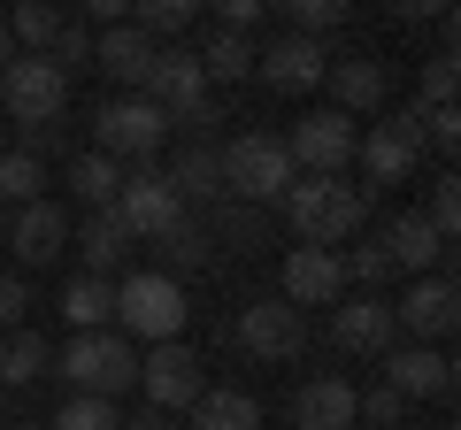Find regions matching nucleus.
<instances>
[{
	"mask_svg": "<svg viewBox=\"0 0 461 430\" xmlns=\"http://www.w3.org/2000/svg\"><path fill=\"white\" fill-rule=\"evenodd\" d=\"M285 300H293L300 315H308V308H339V300H346V269H339V254H323V246H293V254H285Z\"/></svg>",
	"mask_w": 461,
	"mask_h": 430,
	"instance_id": "16",
	"label": "nucleus"
},
{
	"mask_svg": "<svg viewBox=\"0 0 461 430\" xmlns=\"http://www.w3.org/2000/svg\"><path fill=\"white\" fill-rule=\"evenodd\" d=\"M123 430H185V423H177V415H154V408H147V415H131Z\"/></svg>",
	"mask_w": 461,
	"mask_h": 430,
	"instance_id": "44",
	"label": "nucleus"
},
{
	"mask_svg": "<svg viewBox=\"0 0 461 430\" xmlns=\"http://www.w3.org/2000/svg\"><path fill=\"white\" fill-rule=\"evenodd\" d=\"M377 238H384V254H393V277H423V269H438V262H446L438 231H430L415 208H408V215H393Z\"/></svg>",
	"mask_w": 461,
	"mask_h": 430,
	"instance_id": "21",
	"label": "nucleus"
},
{
	"mask_svg": "<svg viewBox=\"0 0 461 430\" xmlns=\"http://www.w3.org/2000/svg\"><path fill=\"white\" fill-rule=\"evenodd\" d=\"M162 147H169V116L154 108L147 93L100 100V116H93V154H108L115 169H147Z\"/></svg>",
	"mask_w": 461,
	"mask_h": 430,
	"instance_id": "3",
	"label": "nucleus"
},
{
	"mask_svg": "<svg viewBox=\"0 0 461 430\" xmlns=\"http://www.w3.org/2000/svg\"><path fill=\"white\" fill-rule=\"evenodd\" d=\"M454 62H461L454 47H446L438 62H423V93H415V108H423V116H430V108H454V85H461V69H454Z\"/></svg>",
	"mask_w": 461,
	"mask_h": 430,
	"instance_id": "37",
	"label": "nucleus"
},
{
	"mask_svg": "<svg viewBox=\"0 0 461 430\" xmlns=\"http://www.w3.org/2000/svg\"><path fill=\"white\" fill-rule=\"evenodd\" d=\"M139 392H147L154 415H193V399L208 392V377H200V354L185 346V338L154 346L147 362H139Z\"/></svg>",
	"mask_w": 461,
	"mask_h": 430,
	"instance_id": "8",
	"label": "nucleus"
},
{
	"mask_svg": "<svg viewBox=\"0 0 461 430\" xmlns=\"http://www.w3.org/2000/svg\"><path fill=\"white\" fill-rule=\"evenodd\" d=\"M93 69H108L115 85H147V69H154V39L147 31H131V16L115 23V31H93Z\"/></svg>",
	"mask_w": 461,
	"mask_h": 430,
	"instance_id": "20",
	"label": "nucleus"
},
{
	"mask_svg": "<svg viewBox=\"0 0 461 430\" xmlns=\"http://www.w3.org/2000/svg\"><path fill=\"white\" fill-rule=\"evenodd\" d=\"M230 338H239V354H254V362H293V354L308 346V315L285 292H269V300H247V308H239Z\"/></svg>",
	"mask_w": 461,
	"mask_h": 430,
	"instance_id": "7",
	"label": "nucleus"
},
{
	"mask_svg": "<svg viewBox=\"0 0 461 430\" xmlns=\"http://www.w3.org/2000/svg\"><path fill=\"white\" fill-rule=\"evenodd\" d=\"M384 384H393L400 399H446L454 392V362H446L438 346H393L384 354Z\"/></svg>",
	"mask_w": 461,
	"mask_h": 430,
	"instance_id": "18",
	"label": "nucleus"
},
{
	"mask_svg": "<svg viewBox=\"0 0 461 430\" xmlns=\"http://www.w3.org/2000/svg\"><path fill=\"white\" fill-rule=\"evenodd\" d=\"M16 315H23V277L0 269V331H16Z\"/></svg>",
	"mask_w": 461,
	"mask_h": 430,
	"instance_id": "43",
	"label": "nucleus"
},
{
	"mask_svg": "<svg viewBox=\"0 0 461 430\" xmlns=\"http://www.w3.org/2000/svg\"><path fill=\"white\" fill-rule=\"evenodd\" d=\"M139 93H147L169 123H185L200 100H208V69H200L193 47H154V69H147V85H139Z\"/></svg>",
	"mask_w": 461,
	"mask_h": 430,
	"instance_id": "10",
	"label": "nucleus"
},
{
	"mask_svg": "<svg viewBox=\"0 0 461 430\" xmlns=\"http://www.w3.org/2000/svg\"><path fill=\"white\" fill-rule=\"evenodd\" d=\"M115 323L139 338H154V346H169V338L185 331V284L162 277V269H139V277L115 284Z\"/></svg>",
	"mask_w": 461,
	"mask_h": 430,
	"instance_id": "6",
	"label": "nucleus"
},
{
	"mask_svg": "<svg viewBox=\"0 0 461 430\" xmlns=\"http://www.w3.org/2000/svg\"><path fill=\"white\" fill-rule=\"evenodd\" d=\"M69 246H77L85 277H115V262L131 254V231H123V215H115V208H100V215H85V231L69 238Z\"/></svg>",
	"mask_w": 461,
	"mask_h": 430,
	"instance_id": "22",
	"label": "nucleus"
},
{
	"mask_svg": "<svg viewBox=\"0 0 461 430\" xmlns=\"http://www.w3.org/2000/svg\"><path fill=\"white\" fill-rule=\"evenodd\" d=\"M0 430H8V408H0Z\"/></svg>",
	"mask_w": 461,
	"mask_h": 430,
	"instance_id": "48",
	"label": "nucleus"
},
{
	"mask_svg": "<svg viewBox=\"0 0 461 430\" xmlns=\"http://www.w3.org/2000/svg\"><path fill=\"white\" fill-rule=\"evenodd\" d=\"M323 69H330V47H323V39H293V31H285L277 47L254 54V77H262L269 93H315Z\"/></svg>",
	"mask_w": 461,
	"mask_h": 430,
	"instance_id": "14",
	"label": "nucleus"
},
{
	"mask_svg": "<svg viewBox=\"0 0 461 430\" xmlns=\"http://www.w3.org/2000/svg\"><path fill=\"white\" fill-rule=\"evenodd\" d=\"M54 369V346L39 331H0V384H32Z\"/></svg>",
	"mask_w": 461,
	"mask_h": 430,
	"instance_id": "28",
	"label": "nucleus"
},
{
	"mask_svg": "<svg viewBox=\"0 0 461 430\" xmlns=\"http://www.w3.org/2000/svg\"><path fill=\"white\" fill-rule=\"evenodd\" d=\"M454 315H461L454 277H408V292L393 300V331H408V346H430L454 331Z\"/></svg>",
	"mask_w": 461,
	"mask_h": 430,
	"instance_id": "12",
	"label": "nucleus"
},
{
	"mask_svg": "<svg viewBox=\"0 0 461 430\" xmlns=\"http://www.w3.org/2000/svg\"><path fill=\"white\" fill-rule=\"evenodd\" d=\"M215 169H223V200H239V208H269L293 184V154H285L277 131H247L230 147H215Z\"/></svg>",
	"mask_w": 461,
	"mask_h": 430,
	"instance_id": "2",
	"label": "nucleus"
},
{
	"mask_svg": "<svg viewBox=\"0 0 461 430\" xmlns=\"http://www.w3.org/2000/svg\"><path fill=\"white\" fill-rule=\"evenodd\" d=\"M169 177V193L193 208V200H223V169H215V147L208 139H193V147H177V162L162 169Z\"/></svg>",
	"mask_w": 461,
	"mask_h": 430,
	"instance_id": "24",
	"label": "nucleus"
},
{
	"mask_svg": "<svg viewBox=\"0 0 461 430\" xmlns=\"http://www.w3.org/2000/svg\"><path fill=\"white\" fill-rule=\"evenodd\" d=\"M115 215H123V231H131V238H147V246H154V238H162L169 223H185L193 208H185V200L169 193V177L147 162V169H123V193H115Z\"/></svg>",
	"mask_w": 461,
	"mask_h": 430,
	"instance_id": "9",
	"label": "nucleus"
},
{
	"mask_svg": "<svg viewBox=\"0 0 461 430\" xmlns=\"http://www.w3.org/2000/svg\"><path fill=\"white\" fill-rule=\"evenodd\" d=\"M330 338H339L346 354H393V346H400V331H393V300L354 292L339 315H330Z\"/></svg>",
	"mask_w": 461,
	"mask_h": 430,
	"instance_id": "17",
	"label": "nucleus"
},
{
	"mask_svg": "<svg viewBox=\"0 0 461 430\" xmlns=\"http://www.w3.org/2000/svg\"><path fill=\"white\" fill-rule=\"evenodd\" d=\"M69 193L100 215V208H115V193H123V169H115L108 154H77V162H69Z\"/></svg>",
	"mask_w": 461,
	"mask_h": 430,
	"instance_id": "29",
	"label": "nucleus"
},
{
	"mask_svg": "<svg viewBox=\"0 0 461 430\" xmlns=\"http://www.w3.org/2000/svg\"><path fill=\"white\" fill-rule=\"evenodd\" d=\"M16 62V39H8V16H0V69Z\"/></svg>",
	"mask_w": 461,
	"mask_h": 430,
	"instance_id": "45",
	"label": "nucleus"
},
{
	"mask_svg": "<svg viewBox=\"0 0 461 430\" xmlns=\"http://www.w3.org/2000/svg\"><path fill=\"white\" fill-rule=\"evenodd\" d=\"M32 200H47V162L39 154H0V208H32Z\"/></svg>",
	"mask_w": 461,
	"mask_h": 430,
	"instance_id": "30",
	"label": "nucleus"
},
{
	"mask_svg": "<svg viewBox=\"0 0 461 430\" xmlns=\"http://www.w3.org/2000/svg\"><path fill=\"white\" fill-rule=\"evenodd\" d=\"M8 39H23L32 54H47L54 39H62V8H47V0H23L16 16H8Z\"/></svg>",
	"mask_w": 461,
	"mask_h": 430,
	"instance_id": "34",
	"label": "nucleus"
},
{
	"mask_svg": "<svg viewBox=\"0 0 461 430\" xmlns=\"http://www.w3.org/2000/svg\"><path fill=\"white\" fill-rule=\"evenodd\" d=\"M115 315V277H69L62 284V323L69 331H100Z\"/></svg>",
	"mask_w": 461,
	"mask_h": 430,
	"instance_id": "26",
	"label": "nucleus"
},
{
	"mask_svg": "<svg viewBox=\"0 0 461 430\" xmlns=\"http://www.w3.org/2000/svg\"><path fill=\"white\" fill-rule=\"evenodd\" d=\"M8 246H16V262H23V269L62 262V254H69V215L54 208V200H32V208L8 215Z\"/></svg>",
	"mask_w": 461,
	"mask_h": 430,
	"instance_id": "15",
	"label": "nucleus"
},
{
	"mask_svg": "<svg viewBox=\"0 0 461 430\" xmlns=\"http://www.w3.org/2000/svg\"><path fill=\"white\" fill-rule=\"evenodd\" d=\"M323 85L339 93V116H346V123L369 116V108H384V69L369 62V54H354V62H330V69H323Z\"/></svg>",
	"mask_w": 461,
	"mask_h": 430,
	"instance_id": "23",
	"label": "nucleus"
},
{
	"mask_svg": "<svg viewBox=\"0 0 461 430\" xmlns=\"http://www.w3.org/2000/svg\"><path fill=\"white\" fill-rule=\"evenodd\" d=\"M47 430H123V415H115V399H62Z\"/></svg>",
	"mask_w": 461,
	"mask_h": 430,
	"instance_id": "38",
	"label": "nucleus"
},
{
	"mask_svg": "<svg viewBox=\"0 0 461 430\" xmlns=\"http://www.w3.org/2000/svg\"><path fill=\"white\" fill-rule=\"evenodd\" d=\"M200 69H208V85H239V77H254V39L215 31V39H208V54H200Z\"/></svg>",
	"mask_w": 461,
	"mask_h": 430,
	"instance_id": "33",
	"label": "nucleus"
},
{
	"mask_svg": "<svg viewBox=\"0 0 461 430\" xmlns=\"http://www.w3.org/2000/svg\"><path fill=\"white\" fill-rule=\"evenodd\" d=\"M346 284H362V292H377V284H393V254H384V238H354V254H339Z\"/></svg>",
	"mask_w": 461,
	"mask_h": 430,
	"instance_id": "35",
	"label": "nucleus"
},
{
	"mask_svg": "<svg viewBox=\"0 0 461 430\" xmlns=\"http://www.w3.org/2000/svg\"><path fill=\"white\" fill-rule=\"evenodd\" d=\"M262 231H269V215L262 208H239V200H215V223H208V238L215 246H262Z\"/></svg>",
	"mask_w": 461,
	"mask_h": 430,
	"instance_id": "31",
	"label": "nucleus"
},
{
	"mask_svg": "<svg viewBox=\"0 0 461 430\" xmlns=\"http://www.w3.org/2000/svg\"><path fill=\"white\" fill-rule=\"evenodd\" d=\"M423 223L438 231V246H454V231H461V193H454V177L430 193V208H423Z\"/></svg>",
	"mask_w": 461,
	"mask_h": 430,
	"instance_id": "40",
	"label": "nucleus"
},
{
	"mask_svg": "<svg viewBox=\"0 0 461 430\" xmlns=\"http://www.w3.org/2000/svg\"><path fill=\"white\" fill-rule=\"evenodd\" d=\"M285 223L300 231V246H339V238H362L369 223V193L362 184H346V177H300L285 184Z\"/></svg>",
	"mask_w": 461,
	"mask_h": 430,
	"instance_id": "1",
	"label": "nucleus"
},
{
	"mask_svg": "<svg viewBox=\"0 0 461 430\" xmlns=\"http://www.w3.org/2000/svg\"><path fill=\"white\" fill-rule=\"evenodd\" d=\"M185 430H262V399L254 392H215L208 384V392L193 399V423Z\"/></svg>",
	"mask_w": 461,
	"mask_h": 430,
	"instance_id": "25",
	"label": "nucleus"
},
{
	"mask_svg": "<svg viewBox=\"0 0 461 430\" xmlns=\"http://www.w3.org/2000/svg\"><path fill=\"white\" fill-rule=\"evenodd\" d=\"M285 154H293V169H308V177H339V169L354 162V123H346L339 108H315V116L293 123Z\"/></svg>",
	"mask_w": 461,
	"mask_h": 430,
	"instance_id": "11",
	"label": "nucleus"
},
{
	"mask_svg": "<svg viewBox=\"0 0 461 430\" xmlns=\"http://www.w3.org/2000/svg\"><path fill=\"white\" fill-rule=\"evenodd\" d=\"M47 62L62 69V77H69V69H77V62H93V31H85V23H62V39H54V47H47Z\"/></svg>",
	"mask_w": 461,
	"mask_h": 430,
	"instance_id": "41",
	"label": "nucleus"
},
{
	"mask_svg": "<svg viewBox=\"0 0 461 430\" xmlns=\"http://www.w3.org/2000/svg\"><path fill=\"white\" fill-rule=\"evenodd\" d=\"M354 415H362V423H408V399L393 392V384H369V392H354Z\"/></svg>",
	"mask_w": 461,
	"mask_h": 430,
	"instance_id": "39",
	"label": "nucleus"
},
{
	"mask_svg": "<svg viewBox=\"0 0 461 430\" xmlns=\"http://www.w3.org/2000/svg\"><path fill=\"white\" fill-rule=\"evenodd\" d=\"M54 377H69V399H115L139 384V354L115 331H77L54 354Z\"/></svg>",
	"mask_w": 461,
	"mask_h": 430,
	"instance_id": "4",
	"label": "nucleus"
},
{
	"mask_svg": "<svg viewBox=\"0 0 461 430\" xmlns=\"http://www.w3.org/2000/svg\"><path fill=\"white\" fill-rule=\"evenodd\" d=\"M0 238H8V208H0Z\"/></svg>",
	"mask_w": 461,
	"mask_h": 430,
	"instance_id": "47",
	"label": "nucleus"
},
{
	"mask_svg": "<svg viewBox=\"0 0 461 430\" xmlns=\"http://www.w3.org/2000/svg\"><path fill=\"white\" fill-rule=\"evenodd\" d=\"M354 384L346 377H308L293 392V430H354Z\"/></svg>",
	"mask_w": 461,
	"mask_h": 430,
	"instance_id": "19",
	"label": "nucleus"
},
{
	"mask_svg": "<svg viewBox=\"0 0 461 430\" xmlns=\"http://www.w3.org/2000/svg\"><path fill=\"white\" fill-rule=\"evenodd\" d=\"M8 430H47V423H8Z\"/></svg>",
	"mask_w": 461,
	"mask_h": 430,
	"instance_id": "46",
	"label": "nucleus"
},
{
	"mask_svg": "<svg viewBox=\"0 0 461 430\" xmlns=\"http://www.w3.org/2000/svg\"><path fill=\"white\" fill-rule=\"evenodd\" d=\"M0 108H8L23 131H47V123H62V108H69V77L47 62V54H16V62L0 69Z\"/></svg>",
	"mask_w": 461,
	"mask_h": 430,
	"instance_id": "5",
	"label": "nucleus"
},
{
	"mask_svg": "<svg viewBox=\"0 0 461 430\" xmlns=\"http://www.w3.org/2000/svg\"><path fill=\"white\" fill-rule=\"evenodd\" d=\"M354 154H362L369 184H408V169L423 162V116H415V108H400V116L377 123V131H369Z\"/></svg>",
	"mask_w": 461,
	"mask_h": 430,
	"instance_id": "13",
	"label": "nucleus"
},
{
	"mask_svg": "<svg viewBox=\"0 0 461 430\" xmlns=\"http://www.w3.org/2000/svg\"><path fill=\"white\" fill-rule=\"evenodd\" d=\"M339 23H346L339 0H285V31L293 39H323V31H339Z\"/></svg>",
	"mask_w": 461,
	"mask_h": 430,
	"instance_id": "36",
	"label": "nucleus"
},
{
	"mask_svg": "<svg viewBox=\"0 0 461 430\" xmlns=\"http://www.w3.org/2000/svg\"><path fill=\"white\" fill-rule=\"evenodd\" d=\"M262 16H269L262 0H223V31H230V39H247V31H254Z\"/></svg>",
	"mask_w": 461,
	"mask_h": 430,
	"instance_id": "42",
	"label": "nucleus"
},
{
	"mask_svg": "<svg viewBox=\"0 0 461 430\" xmlns=\"http://www.w3.org/2000/svg\"><path fill=\"white\" fill-rule=\"evenodd\" d=\"M193 0H139V16H131V31H147L154 47H177V31H193Z\"/></svg>",
	"mask_w": 461,
	"mask_h": 430,
	"instance_id": "32",
	"label": "nucleus"
},
{
	"mask_svg": "<svg viewBox=\"0 0 461 430\" xmlns=\"http://www.w3.org/2000/svg\"><path fill=\"white\" fill-rule=\"evenodd\" d=\"M154 254H162V277H185V269H200L215 254V238H208L200 215H185V223H169V231L154 238Z\"/></svg>",
	"mask_w": 461,
	"mask_h": 430,
	"instance_id": "27",
	"label": "nucleus"
}]
</instances>
